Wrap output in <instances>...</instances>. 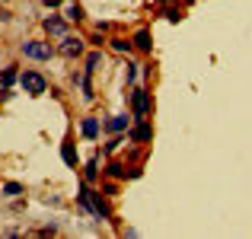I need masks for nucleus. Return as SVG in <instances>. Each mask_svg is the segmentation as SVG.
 <instances>
[{"mask_svg": "<svg viewBox=\"0 0 252 239\" xmlns=\"http://www.w3.org/2000/svg\"><path fill=\"white\" fill-rule=\"evenodd\" d=\"M128 128H131V118L128 115H112V118H105V121H102L105 134H125Z\"/></svg>", "mask_w": 252, "mask_h": 239, "instance_id": "9", "label": "nucleus"}, {"mask_svg": "<svg viewBox=\"0 0 252 239\" xmlns=\"http://www.w3.org/2000/svg\"><path fill=\"white\" fill-rule=\"evenodd\" d=\"M16 80H19V67H16V64H6V67L0 70V86H3V90H13Z\"/></svg>", "mask_w": 252, "mask_h": 239, "instance_id": "12", "label": "nucleus"}, {"mask_svg": "<svg viewBox=\"0 0 252 239\" xmlns=\"http://www.w3.org/2000/svg\"><path fill=\"white\" fill-rule=\"evenodd\" d=\"M58 55L67 58V61H80V58L86 55V38L80 35H61V42H58Z\"/></svg>", "mask_w": 252, "mask_h": 239, "instance_id": "5", "label": "nucleus"}, {"mask_svg": "<svg viewBox=\"0 0 252 239\" xmlns=\"http://www.w3.org/2000/svg\"><path fill=\"white\" fill-rule=\"evenodd\" d=\"M99 191H102V195H105V198H112V195H115V191H118V185H115V179H109V182H102V188H99Z\"/></svg>", "mask_w": 252, "mask_h": 239, "instance_id": "23", "label": "nucleus"}, {"mask_svg": "<svg viewBox=\"0 0 252 239\" xmlns=\"http://www.w3.org/2000/svg\"><path fill=\"white\" fill-rule=\"evenodd\" d=\"M61 159L70 166V169H77V150H74V141H70V137L61 141Z\"/></svg>", "mask_w": 252, "mask_h": 239, "instance_id": "15", "label": "nucleus"}, {"mask_svg": "<svg viewBox=\"0 0 252 239\" xmlns=\"http://www.w3.org/2000/svg\"><path fill=\"white\" fill-rule=\"evenodd\" d=\"M163 16H166L169 19V23H179V19H182V10H179V6H166V10H163Z\"/></svg>", "mask_w": 252, "mask_h": 239, "instance_id": "22", "label": "nucleus"}, {"mask_svg": "<svg viewBox=\"0 0 252 239\" xmlns=\"http://www.w3.org/2000/svg\"><path fill=\"white\" fill-rule=\"evenodd\" d=\"M80 80H83V70H74V74H70V83L74 86H80Z\"/></svg>", "mask_w": 252, "mask_h": 239, "instance_id": "26", "label": "nucleus"}, {"mask_svg": "<svg viewBox=\"0 0 252 239\" xmlns=\"http://www.w3.org/2000/svg\"><path fill=\"white\" fill-rule=\"evenodd\" d=\"M122 144H128V134H112L109 141L102 144V156H112L118 147H122Z\"/></svg>", "mask_w": 252, "mask_h": 239, "instance_id": "18", "label": "nucleus"}, {"mask_svg": "<svg viewBox=\"0 0 252 239\" xmlns=\"http://www.w3.org/2000/svg\"><path fill=\"white\" fill-rule=\"evenodd\" d=\"M125 134H128L131 144H137V147H141V144H150V141H154V124H150L147 118H137V121L131 124Z\"/></svg>", "mask_w": 252, "mask_h": 239, "instance_id": "6", "label": "nucleus"}, {"mask_svg": "<svg viewBox=\"0 0 252 239\" xmlns=\"http://www.w3.org/2000/svg\"><path fill=\"white\" fill-rule=\"evenodd\" d=\"M23 191H26L23 182H6V185H0V195H3V198H19Z\"/></svg>", "mask_w": 252, "mask_h": 239, "instance_id": "20", "label": "nucleus"}, {"mask_svg": "<svg viewBox=\"0 0 252 239\" xmlns=\"http://www.w3.org/2000/svg\"><path fill=\"white\" fill-rule=\"evenodd\" d=\"M42 3H45V6H48V10H55V6H61V3H64V0H42Z\"/></svg>", "mask_w": 252, "mask_h": 239, "instance_id": "27", "label": "nucleus"}, {"mask_svg": "<svg viewBox=\"0 0 252 239\" xmlns=\"http://www.w3.org/2000/svg\"><path fill=\"white\" fill-rule=\"evenodd\" d=\"M99 156H102V153H93L90 159H86V166H83V182H96V179H99Z\"/></svg>", "mask_w": 252, "mask_h": 239, "instance_id": "13", "label": "nucleus"}, {"mask_svg": "<svg viewBox=\"0 0 252 239\" xmlns=\"http://www.w3.org/2000/svg\"><path fill=\"white\" fill-rule=\"evenodd\" d=\"M42 29L48 32V35L61 38V35H67V19L58 16V13H51V16H45V19H42Z\"/></svg>", "mask_w": 252, "mask_h": 239, "instance_id": "7", "label": "nucleus"}, {"mask_svg": "<svg viewBox=\"0 0 252 239\" xmlns=\"http://www.w3.org/2000/svg\"><path fill=\"white\" fill-rule=\"evenodd\" d=\"M80 96L86 99V102H93V99H96V92H93V77L90 74H83V80H80Z\"/></svg>", "mask_w": 252, "mask_h": 239, "instance_id": "21", "label": "nucleus"}, {"mask_svg": "<svg viewBox=\"0 0 252 239\" xmlns=\"http://www.w3.org/2000/svg\"><path fill=\"white\" fill-rule=\"evenodd\" d=\"M102 42H105V38H102V32H99V29H96V35H93V38H90V45H93V48H102Z\"/></svg>", "mask_w": 252, "mask_h": 239, "instance_id": "24", "label": "nucleus"}, {"mask_svg": "<svg viewBox=\"0 0 252 239\" xmlns=\"http://www.w3.org/2000/svg\"><path fill=\"white\" fill-rule=\"evenodd\" d=\"M19 55L29 58V61H51L55 58V48H51V42H42V38H26V42H19Z\"/></svg>", "mask_w": 252, "mask_h": 239, "instance_id": "3", "label": "nucleus"}, {"mask_svg": "<svg viewBox=\"0 0 252 239\" xmlns=\"http://www.w3.org/2000/svg\"><path fill=\"white\" fill-rule=\"evenodd\" d=\"M137 80H141V64H137V61H128V67H125V83H128V86H137Z\"/></svg>", "mask_w": 252, "mask_h": 239, "instance_id": "19", "label": "nucleus"}, {"mask_svg": "<svg viewBox=\"0 0 252 239\" xmlns=\"http://www.w3.org/2000/svg\"><path fill=\"white\" fill-rule=\"evenodd\" d=\"M99 134H102V121L99 118H93V115L80 118V137L83 141H99Z\"/></svg>", "mask_w": 252, "mask_h": 239, "instance_id": "8", "label": "nucleus"}, {"mask_svg": "<svg viewBox=\"0 0 252 239\" xmlns=\"http://www.w3.org/2000/svg\"><path fill=\"white\" fill-rule=\"evenodd\" d=\"M96 29H99V32H102V35H105V32L112 29V23H105V19H99V23H96Z\"/></svg>", "mask_w": 252, "mask_h": 239, "instance_id": "25", "label": "nucleus"}, {"mask_svg": "<svg viewBox=\"0 0 252 239\" xmlns=\"http://www.w3.org/2000/svg\"><path fill=\"white\" fill-rule=\"evenodd\" d=\"M10 19H13V13H10V10H0V23H10Z\"/></svg>", "mask_w": 252, "mask_h": 239, "instance_id": "28", "label": "nucleus"}, {"mask_svg": "<svg viewBox=\"0 0 252 239\" xmlns=\"http://www.w3.org/2000/svg\"><path fill=\"white\" fill-rule=\"evenodd\" d=\"M77 204H80V210H86L96 223L112 220V208L105 204V195H102V191H96L90 182H83L80 188H77Z\"/></svg>", "mask_w": 252, "mask_h": 239, "instance_id": "1", "label": "nucleus"}, {"mask_svg": "<svg viewBox=\"0 0 252 239\" xmlns=\"http://www.w3.org/2000/svg\"><path fill=\"white\" fill-rule=\"evenodd\" d=\"M19 86H23L29 96H45L48 92V77L42 74V70H32V67H26V70H19V80H16Z\"/></svg>", "mask_w": 252, "mask_h": 239, "instance_id": "4", "label": "nucleus"}, {"mask_svg": "<svg viewBox=\"0 0 252 239\" xmlns=\"http://www.w3.org/2000/svg\"><path fill=\"white\" fill-rule=\"evenodd\" d=\"M128 102H131V118H134V121L137 118H147L150 109H154V96H150L147 86H131Z\"/></svg>", "mask_w": 252, "mask_h": 239, "instance_id": "2", "label": "nucleus"}, {"mask_svg": "<svg viewBox=\"0 0 252 239\" xmlns=\"http://www.w3.org/2000/svg\"><path fill=\"white\" fill-rule=\"evenodd\" d=\"M102 67V48H93V51H86L83 55V74H96V70Z\"/></svg>", "mask_w": 252, "mask_h": 239, "instance_id": "10", "label": "nucleus"}, {"mask_svg": "<svg viewBox=\"0 0 252 239\" xmlns=\"http://www.w3.org/2000/svg\"><path fill=\"white\" fill-rule=\"evenodd\" d=\"M64 19H67V23H80L83 19V6L74 3V0H64Z\"/></svg>", "mask_w": 252, "mask_h": 239, "instance_id": "17", "label": "nucleus"}, {"mask_svg": "<svg viewBox=\"0 0 252 239\" xmlns=\"http://www.w3.org/2000/svg\"><path fill=\"white\" fill-rule=\"evenodd\" d=\"M102 172H105V179H125V176H128V166L118 163V159H109Z\"/></svg>", "mask_w": 252, "mask_h": 239, "instance_id": "16", "label": "nucleus"}, {"mask_svg": "<svg viewBox=\"0 0 252 239\" xmlns=\"http://www.w3.org/2000/svg\"><path fill=\"white\" fill-rule=\"evenodd\" d=\"M131 45H134L141 55H150L154 51V38H150V29H137L134 38H131Z\"/></svg>", "mask_w": 252, "mask_h": 239, "instance_id": "11", "label": "nucleus"}, {"mask_svg": "<svg viewBox=\"0 0 252 239\" xmlns=\"http://www.w3.org/2000/svg\"><path fill=\"white\" fill-rule=\"evenodd\" d=\"M109 48L115 51V55H131L134 45H131V38H125V35H112L109 38Z\"/></svg>", "mask_w": 252, "mask_h": 239, "instance_id": "14", "label": "nucleus"}]
</instances>
